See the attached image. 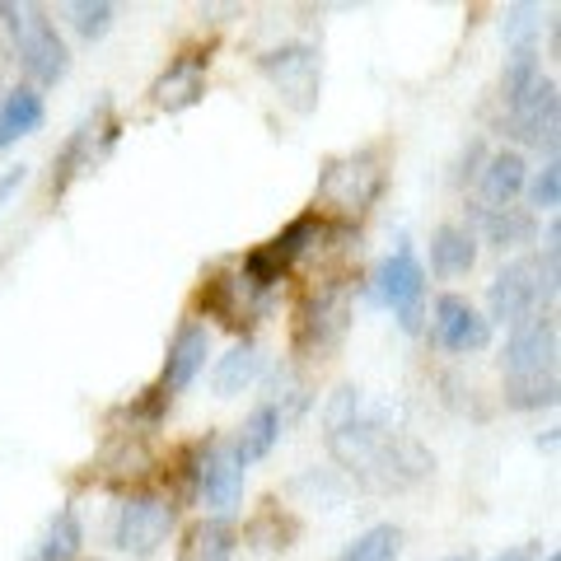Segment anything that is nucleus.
I'll use <instances>...</instances> for the list:
<instances>
[{"instance_id":"nucleus-1","label":"nucleus","mask_w":561,"mask_h":561,"mask_svg":"<svg viewBox=\"0 0 561 561\" xmlns=\"http://www.w3.org/2000/svg\"><path fill=\"white\" fill-rule=\"evenodd\" d=\"M323 426H328V449L351 478H360L375 491H402L416 486L431 472V449L416 435L398 431L383 421V412L365 408L360 389H337L323 408Z\"/></svg>"},{"instance_id":"nucleus-2","label":"nucleus","mask_w":561,"mask_h":561,"mask_svg":"<svg viewBox=\"0 0 561 561\" xmlns=\"http://www.w3.org/2000/svg\"><path fill=\"white\" fill-rule=\"evenodd\" d=\"M0 20H5L10 38H14V51H20V61H24V70L33 80L38 84L66 80L70 51H66L61 33H57V24L47 20L43 5H0Z\"/></svg>"},{"instance_id":"nucleus-3","label":"nucleus","mask_w":561,"mask_h":561,"mask_svg":"<svg viewBox=\"0 0 561 561\" xmlns=\"http://www.w3.org/2000/svg\"><path fill=\"white\" fill-rule=\"evenodd\" d=\"M183 478H187V496H197L216 515H230L243 496V463L225 440H202L197 449H187Z\"/></svg>"},{"instance_id":"nucleus-4","label":"nucleus","mask_w":561,"mask_h":561,"mask_svg":"<svg viewBox=\"0 0 561 561\" xmlns=\"http://www.w3.org/2000/svg\"><path fill=\"white\" fill-rule=\"evenodd\" d=\"M173 519H179V505L173 501L154 496V491H136L113 515V548L127 557H154L169 542Z\"/></svg>"},{"instance_id":"nucleus-5","label":"nucleus","mask_w":561,"mask_h":561,"mask_svg":"<svg viewBox=\"0 0 561 561\" xmlns=\"http://www.w3.org/2000/svg\"><path fill=\"white\" fill-rule=\"evenodd\" d=\"M262 76L276 84V94L290 103L295 113H313L319 108V90H323V70H319V51L309 43H280L257 57Z\"/></svg>"},{"instance_id":"nucleus-6","label":"nucleus","mask_w":561,"mask_h":561,"mask_svg":"<svg viewBox=\"0 0 561 561\" xmlns=\"http://www.w3.org/2000/svg\"><path fill=\"white\" fill-rule=\"evenodd\" d=\"M501 370H505V379L557 375V319H552V309H538L524 323L511 328V337H505V356H501Z\"/></svg>"},{"instance_id":"nucleus-7","label":"nucleus","mask_w":561,"mask_h":561,"mask_svg":"<svg viewBox=\"0 0 561 561\" xmlns=\"http://www.w3.org/2000/svg\"><path fill=\"white\" fill-rule=\"evenodd\" d=\"M351 323V290L346 286H328L319 295H309L300 305V319H295V351L300 356H328L337 351V342L346 337Z\"/></svg>"},{"instance_id":"nucleus-8","label":"nucleus","mask_w":561,"mask_h":561,"mask_svg":"<svg viewBox=\"0 0 561 561\" xmlns=\"http://www.w3.org/2000/svg\"><path fill=\"white\" fill-rule=\"evenodd\" d=\"M375 290L379 300L393 309V319L416 332L421 328V300H426V267H421V257L412 243H398L393 257L383 262V267L375 272Z\"/></svg>"},{"instance_id":"nucleus-9","label":"nucleus","mask_w":561,"mask_h":561,"mask_svg":"<svg viewBox=\"0 0 561 561\" xmlns=\"http://www.w3.org/2000/svg\"><path fill=\"white\" fill-rule=\"evenodd\" d=\"M379 192H383V169L375 160V150H360V154H351V160L328 164L323 183H319V197L332 210H342V216H360Z\"/></svg>"},{"instance_id":"nucleus-10","label":"nucleus","mask_w":561,"mask_h":561,"mask_svg":"<svg viewBox=\"0 0 561 561\" xmlns=\"http://www.w3.org/2000/svg\"><path fill=\"white\" fill-rule=\"evenodd\" d=\"M557 80L538 76L529 90H524L511 108H505V117H511V136L524 140V146L534 150H548V160H557Z\"/></svg>"},{"instance_id":"nucleus-11","label":"nucleus","mask_w":561,"mask_h":561,"mask_svg":"<svg viewBox=\"0 0 561 561\" xmlns=\"http://www.w3.org/2000/svg\"><path fill=\"white\" fill-rule=\"evenodd\" d=\"M431 337L435 346L454 351V356H468V351H482L491 342V323L472 300L449 290V295H435L431 305Z\"/></svg>"},{"instance_id":"nucleus-12","label":"nucleus","mask_w":561,"mask_h":561,"mask_svg":"<svg viewBox=\"0 0 561 561\" xmlns=\"http://www.w3.org/2000/svg\"><path fill=\"white\" fill-rule=\"evenodd\" d=\"M197 305L210 313V319H220L225 328H249L257 313L267 309V295L253 290L243 276H216V280L202 286Z\"/></svg>"},{"instance_id":"nucleus-13","label":"nucleus","mask_w":561,"mask_h":561,"mask_svg":"<svg viewBox=\"0 0 561 561\" xmlns=\"http://www.w3.org/2000/svg\"><path fill=\"white\" fill-rule=\"evenodd\" d=\"M206 356H210V332H206L202 323H183L179 332H173V342H169L160 389H164L169 398H173V393H183L187 383L206 370Z\"/></svg>"},{"instance_id":"nucleus-14","label":"nucleus","mask_w":561,"mask_h":561,"mask_svg":"<svg viewBox=\"0 0 561 561\" xmlns=\"http://www.w3.org/2000/svg\"><path fill=\"white\" fill-rule=\"evenodd\" d=\"M206 66H210V57L206 51H183L179 61H169V70L160 80H154V103L160 108H169V113H179V108H192L202 94H206Z\"/></svg>"},{"instance_id":"nucleus-15","label":"nucleus","mask_w":561,"mask_h":561,"mask_svg":"<svg viewBox=\"0 0 561 561\" xmlns=\"http://www.w3.org/2000/svg\"><path fill=\"white\" fill-rule=\"evenodd\" d=\"M529 183V164H524L519 150H496L482 160L478 173V192H482V206L486 210H501V206H515V197Z\"/></svg>"},{"instance_id":"nucleus-16","label":"nucleus","mask_w":561,"mask_h":561,"mask_svg":"<svg viewBox=\"0 0 561 561\" xmlns=\"http://www.w3.org/2000/svg\"><path fill=\"white\" fill-rule=\"evenodd\" d=\"M280 431H286V412L276 408V402H257V408L249 412V421L239 426V435H234V459L249 468V463H257V459H267V454L276 449V440H280Z\"/></svg>"},{"instance_id":"nucleus-17","label":"nucleus","mask_w":561,"mask_h":561,"mask_svg":"<svg viewBox=\"0 0 561 561\" xmlns=\"http://www.w3.org/2000/svg\"><path fill=\"white\" fill-rule=\"evenodd\" d=\"M472 267H478V239H472V230H463V225H440V230L431 234V272L435 276H468Z\"/></svg>"},{"instance_id":"nucleus-18","label":"nucleus","mask_w":561,"mask_h":561,"mask_svg":"<svg viewBox=\"0 0 561 561\" xmlns=\"http://www.w3.org/2000/svg\"><path fill=\"white\" fill-rule=\"evenodd\" d=\"M43 117H47V108H43L38 84H14V90H5L0 94V150H5L10 140L38 131Z\"/></svg>"},{"instance_id":"nucleus-19","label":"nucleus","mask_w":561,"mask_h":561,"mask_svg":"<svg viewBox=\"0 0 561 561\" xmlns=\"http://www.w3.org/2000/svg\"><path fill=\"white\" fill-rule=\"evenodd\" d=\"M84 548V529H80V515L70 511V505H61L57 515L47 519V529L38 534V542H33L28 561H76Z\"/></svg>"},{"instance_id":"nucleus-20","label":"nucleus","mask_w":561,"mask_h":561,"mask_svg":"<svg viewBox=\"0 0 561 561\" xmlns=\"http://www.w3.org/2000/svg\"><path fill=\"white\" fill-rule=\"evenodd\" d=\"M478 230H482V239L491 243V249H524V243H534V234H538V225H534V216L529 210H519V206H501V210H478Z\"/></svg>"},{"instance_id":"nucleus-21","label":"nucleus","mask_w":561,"mask_h":561,"mask_svg":"<svg viewBox=\"0 0 561 561\" xmlns=\"http://www.w3.org/2000/svg\"><path fill=\"white\" fill-rule=\"evenodd\" d=\"M239 548V529L230 524V515H210L183 542V561H230Z\"/></svg>"},{"instance_id":"nucleus-22","label":"nucleus","mask_w":561,"mask_h":561,"mask_svg":"<svg viewBox=\"0 0 561 561\" xmlns=\"http://www.w3.org/2000/svg\"><path fill=\"white\" fill-rule=\"evenodd\" d=\"M262 375V356H257V346L253 342H239L230 356H220L216 360V370H210V383H216V393L220 398H234L243 389H253V379Z\"/></svg>"},{"instance_id":"nucleus-23","label":"nucleus","mask_w":561,"mask_h":561,"mask_svg":"<svg viewBox=\"0 0 561 561\" xmlns=\"http://www.w3.org/2000/svg\"><path fill=\"white\" fill-rule=\"evenodd\" d=\"M103 113H108V108H99L94 117H84L80 127H76V136L66 140V150H61V160H57V173H51V192H66L70 179H76V173L94 160V136H99Z\"/></svg>"},{"instance_id":"nucleus-24","label":"nucleus","mask_w":561,"mask_h":561,"mask_svg":"<svg viewBox=\"0 0 561 561\" xmlns=\"http://www.w3.org/2000/svg\"><path fill=\"white\" fill-rule=\"evenodd\" d=\"M402 557V529L398 524H375L360 538H351L337 561H398Z\"/></svg>"},{"instance_id":"nucleus-25","label":"nucleus","mask_w":561,"mask_h":561,"mask_svg":"<svg viewBox=\"0 0 561 561\" xmlns=\"http://www.w3.org/2000/svg\"><path fill=\"white\" fill-rule=\"evenodd\" d=\"M542 76V66H538V47H515L511 57H505V76H501V99H505V108L529 90V84Z\"/></svg>"},{"instance_id":"nucleus-26","label":"nucleus","mask_w":561,"mask_h":561,"mask_svg":"<svg viewBox=\"0 0 561 561\" xmlns=\"http://www.w3.org/2000/svg\"><path fill=\"white\" fill-rule=\"evenodd\" d=\"M113 5L108 0H76L70 5V24H76V33L84 43H99V38H108V28H113Z\"/></svg>"},{"instance_id":"nucleus-27","label":"nucleus","mask_w":561,"mask_h":561,"mask_svg":"<svg viewBox=\"0 0 561 561\" xmlns=\"http://www.w3.org/2000/svg\"><path fill=\"white\" fill-rule=\"evenodd\" d=\"M524 192H529V206H538V210H552L557 202H561V164L557 160H548L529 183H524Z\"/></svg>"},{"instance_id":"nucleus-28","label":"nucleus","mask_w":561,"mask_h":561,"mask_svg":"<svg viewBox=\"0 0 561 561\" xmlns=\"http://www.w3.org/2000/svg\"><path fill=\"white\" fill-rule=\"evenodd\" d=\"M534 5H511L505 10V43H515V47H534V33H538V20H534Z\"/></svg>"},{"instance_id":"nucleus-29","label":"nucleus","mask_w":561,"mask_h":561,"mask_svg":"<svg viewBox=\"0 0 561 561\" xmlns=\"http://www.w3.org/2000/svg\"><path fill=\"white\" fill-rule=\"evenodd\" d=\"M24 179H28V169H24V164L5 169V179H0V210H5V202H10V192H14V187H24Z\"/></svg>"},{"instance_id":"nucleus-30","label":"nucleus","mask_w":561,"mask_h":561,"mask_svg":"<svg viewBox=\"0 0 561 561\" xmlns=\"http://www.w3.org/2000/svg\"><path fill=\"white\" fill-rule=\"evenodd\" d=\"M534 557V542H515V548L511 552H501L496 561H529Z\"/></svg>"},{"instance_id":"nucleus-31","label":"nucleus","mask_w":561,"mask_h":561,"mask_svg":"<svg viewBox=\"0 0 561 561\" xmlns=\"http://www.w3.org/2000/svg\"><path fill=\"white\" fill-rule=\"evenodd\" d=\"M445 561H472V552H459V557H445Z\"/></svg>"},{"instance_id":"nucleus-32","label":"nucleus","mask_w":561,"mask_h":561,"mask_svg":"<svg viewBox=\"0 0 561 561\" xmlns=\"http://www.w3.org/2000/svg\"><path fill=\"white\" fill-rule=\"evenodd\" d=\"M542 561H561V557H557V552H548V557H542Z\"/></svg>"}]
</instances>
